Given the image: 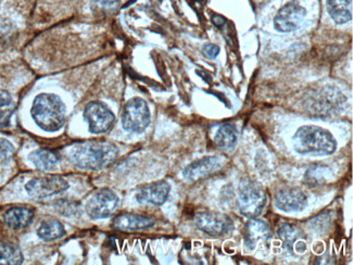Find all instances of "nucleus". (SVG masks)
<instances>
[{
  "label": "nucleus",
  "mask_w": 353,
  "mask_h": 265,
  "mask_svg": "<svg viewBox=\"0 0 353 265\" xmlns=\"http://www.w3.org/2000/svg\"><path fill=\"white\" fill-rule=\"evenodd\" d=\"M120 6V0H92V9L98 13L114 12Z\"/></svg>",
  "instance_id": "nucleus-25"
},
{
  "label": "nucleus",
  "mask_w": 353,
  "mask_h": 265,
  "mask_svg": "<svg viewBox=\"0 0 353 265\" xmlns=\"http://www.w3.org/2000/svg\"><path fill=\"white\" fill-rule=\"evenodd\" d=\"M28 158L36 168L43 171L54 168L60 160L59 155L56 151L49 150V149H39L33 151Z\"/></svg>",
  "instance_id": "nucleus-18"
},
{
  "label": "nucleus",
  "mask_w": 353,
  "mask_h": 265,
  "mask_svg": "<svg viewBox=\"0 0 353 265\" xmlns=\"http://www.w3.org/2000/svg\"><path fill=\"white\" fill-rule=\"evenodd\" d=\"M279 236L281 239L286 244L287 247L290 249L296 247V245H300V238L302 237L301 230L298 227L292 224H283L279 227Z\"/></svg>",
  "instance_id": "nucleus-23"
},
{
  "label": "nucleus",
  "mask_w": 353,
  "mask_h": 265,
  "mask_svg": "<svg viewBox=\"0 0 353 265\" xmlns=\"http://www.w3.org/2000/svg\"><path fill=\"white\" fill-rule=\"evenodd\" d=\"M305 9L296 0H292L277 12L274 26L281 33H290L299 28L305 17Z\"/></svg>",
  "instance_id": "nucleus-9"
},
{
  "label": "nucleus",
  "mask_w": 353,
  "mask_h": 265,
  "mask_svg": "<svg viewBox=\"0 0 353 265\" xmlns=\"http://www.w3.org/2000/svg\"><path fill=\"white\" fill-rule=\"evenodd\" d=\"M65 233L67 232H65L63 224L58 219H47L39 225V230H37L39 237L44 242L59 239V238L63 237Z\"/></svg>",
  "instance_id": "nucleus-19"
},
{
  "label": "nucleus",
  "mask_w": 353,
  "mask_h": 265,
  "mask_svg": "<svg viewBox=\"0 0 353 265\" xmlns=\"http://www.w3.org/2000/svg\"><path fill=\"white\" fill-rule=\"evenodd\" d=\"M213 23L216 26H223L225 24V19L221 16H214L212 18Z\"/></svg>",
  "instance_id": "nucleus-29"
},
{
  "label": "nucleus",
  "mask_w": 353,
  "mask_h": 265,
  "mask_svg": "<svg viewBox=\"0 0 353 265\" xmlns=\"http://www.w3.org/2000/svg\"><path fill=\"white\" fill-rule=\"evenodd\" d=\"M332 170L328 166L318 164V166H311L305 173V181L310 184L325 183L330 176H332Z\"/></svg>",
  "instance_id": "nucleus-24"
},
{
  "label": "nucleus",
  "mask_w": 353,
  "mask_h": 265,
  "mask_svg": "<svg viewBox=\"0 0 353 265\" xmlns=\"http://www.w3.org/2000/svg\"><path fill=\"white\" fill-rule=\"evenodd\" d=\"M23 263V255L16 246L0 242V264L19 265Z\"/></svg>",
  "instance_id": "nucleus-22"
},
{
  "label": "nucleus",
  "mask_w": 353,
  "mask_h": 265,
  "mask_svg": "<svg viewBox=\"0 0 353 265\" xmlns=\"http://www.w3.org/2000/svg\"><path fill=\"white\" fill-rule=\"evenodd\" d=\"M154 223L156 219L154 217L135 215V213H123L115 217L112 226L115 230L136 232V230H148L154 226Z\"/></svg>",
  "instance_id": "nucleus-14"
},
{
  "label": "nucleus",
  "mask_w": 353,
  "mask_h": 265,
  "mask_svg": "<svg viewBox=\"0 0 353 265\" xmlns=\"http://www.w3.org/2000/svg\"><path fill=\"white\" fill-rule=\"evenodd\" d=\"M150 123V110L145 100L132 98L126 102L122 115V125L128 132H143Z\"/></svg>",
  "instance_id": "nucleus-5"
},
{
  "label": "nucleus",
  "mask_w": 353,
  "mask_h": 265,
  "mask_svg": "<svg viewBox=\"0 0 353 265\" xmlns=\"http://www.w3.org/2000/svg\"><path fill=\"white\" fill-rule=\"evenodd\" d=\"M85 120L88 121L90 130L92 134H105L112 128L115 117L105 104L92 101L84 110Z\"/></svg>",
  "instance_id": "nucleus-7"
},
{
  "label": "nucleus",
  "mask_w": 353,
  "mask_h": 265,
  "mask_svg": "<svg viewBox=\"0 0 353 265\" xmlns=\"http://www.w3.org/2000/svg\"><path fill=\"white\" fill-rule=\"evenodd\" d=\"M170 191H171V186L169 183L158 181V183L141 187L136 194V200L139 204L162 206L164 202H167Z\"/></svg>",
  "instance_id": "nucleus-12"
},
{
  "label": "nucleus",
  "mask_w": 353,
  "mask_h": 265,
  "mask_svg": "<svg viewBox=\"0 0 353 265\" xmlns=\"http://www.w3.org/2000/svg\"><path fill=\"white\" fill-rule=\"evenodd\" d=\"M65 155L71 164L86 171H100L108 168L119 157V150L113 144L107 141H84L65 149Z\"/></svg>",
  "instance_id": "nucleus-1"
},
{
  "label": "nucleus",
  "mask_w": 353,
  "mask_h": 265,
  "mask_svg": "<svg viewBox=\"0 0 353 265\" xmlns=\"http://www.w3.org/2000/svg\"><path fill=\"white\" fill-rule=\"evenodd\" d=\"M194 222L200 230L211 236H222L228 234L233 228V221L223 213L203 212L196 215Z\"/></svg>",
  "instance_id": "nucleus-10"
},
{
  "label": "nucleus",
  "mask_w": 353,
  "mask_h": 265,
  "mask_svg": "<svg viewBox=\"0 0 353 265\" xmlns=\"http://www.w3.org/2000/svg\"><path fill=\"white\" fill-rule=\"evenodd\" d=\"M275 206L281 211H301L307 206V196L300 189H284L275 197Z\"/></svg>",
  "instance_id": "nucleus-13"
},
{
  "label": "nucleus",
  "mask_w": 353,
  "mask_h": 265,
  "mask_svg": "<svg viewBox=\"0 0 353 265\" xmlns=\"http://www.w3.org/2000/svg\"><path fill=\"white\" fill-rule=\"evenodd\" d=\"M36 124L46 132L59 130L65 122L67 109L62 100L52 94L39 95L31 109Z\"/></svg>",
  "instance_id": "nucleus-3"
},
{
  "label": "nucleus",
  "mask_w": 353,
  "mask_h": 265,
  "mask_svg": "<svg viewBox=\"0 0 353 265\" xmlns=\"http://www.w3.org/2000/svg\"><path fill=\"white\" fill-rule=\"evenodd\" d=\"M119 202V197L113 191L103 189L90 196L85 204V210L92 219H107L117 211Z\"/></svg>",
  "instance_id": "nucleus-6"
},
{
  "label": "nucleus",
  "mask_w": 353,
  "mask_h": 265,
  "mask_svg": "<svg viewBox=\"0 0 353 265\" xmlns=\"http://www.w3.org/2000/svg\"><path fill=\"white\" fill-rule=\"evenodd\" d=\"M239 139V132L235 126L232 124H224L219 128L214 141L219 148L228 150L235 147Z\"/></svg>",
  "instance_id": "nucleus-20"
},
{
  "label": "nucleus",
  "mask_w": 353,
  "mask_h": 265,
  "mask_svg": "<svg viewBox=\"0 0 353 265\" xmlns=\"http://www.w3.org/2000/svg\"><path fill=\"white\" fill-rule=\"evenodd\" d=\"M14 147L10 141L0 138V164H6L12 158Z\"/></svg>",
  "instance_id": "nucleus-26"
},
{
  "label": "nucleus",
  "mask_w": 353,
  "mask_h": 265,
  "mask_svg": "<svg viewBox=\"0 0 353 265\" xmlns=\"http://www.w3.org/2000/svg\"><path fill=\"white\" fill-rule=\"evenodd\" d=\"M294 149L300 155L327 156L335 153V138L325 128L305 125L296 132L292 139Z\"/></svg>",
  "instance_id": "nucleus-2"
},
{
  "label": "nucleus",
  "mask_w": 353,
  "mask_h": 265,
  "mask_svg": "<svg viewBox=\"0 0 353 265\" xmlns=\"http://www.w3.org/2000/svg\"><path fill=\"white\" fill-rule=\"evenodd\" d=\"M69 188V184L63 177L58 175L43 176L31 179L26 185L28 196L43 199L61 194Z\"/></svg>",
  "instance_id": "nucleus-8"
},
{
  "label": "nucleus",
  "mask_w": 353,
  "mask_h": 265,
  "mask_svg": "<svg viewBox=\"0 0 353 265\" xmlns=\"http://www.w3.org/2000/svg\"><path fill=\"white\" fill-rule=\"evenodd\" d=\"M327 9L337 24L348 23L352 19V0H327Z\"/></svg>",
  "instance_id": "nucleus-17"
},
{
  "label": "nucleus",
  "mask_w": 353,
  "mask_h": 265,
  "mask_svg": "<svg viewBox=\"0 0 353 265\" xmlns=\"http://www.w3.org/2000/svg\"><path fill=\"white\" fill-rule=\"evenodd\" d=\"M266 197L263 189L258 184L243 179L239 187V209L241 215L247 217H258L263 211Z\"/></svg>",
  "instance_id": "nucleus-4"
},
{
  "label": "nucleus",
  "mask_w": 353,
  "mask_h": 265,
  "mask_svg": "<svg viewBox=\"0 0 353 265\" xmlns=\"http://www.w3.org/2000/svg\"><path fill=\"white\" fill-rule=\"evenodd\" d=\"M58 210L61 212L62 215H75L77 213V206L75 204H72V202H67L63 199H61L59 202H58Z\"/></svg>",
  "instance_id": "nucleus-27"
},
{
  "label": "nucleus",
  "mask_w": 353,
  "mask_h": 265,
  "mask_svg": "<svg viewBox=\"0 0 353 265\" xmlns=\"http://www.w3.org/2000/svg\"><path fill=\"white\" fill-rule=\"evenodd\" d=\"M272 238V230L269 224L252 217L245 230V244L249 250L256 249L260 242H268Z\"/></svg>",
  "instance_id": "nucleus-15"
},
{
  "label": "nucleus",
  "mask_w": 353,
  "mask_h": 265,
  "mask_svg": "<svg viewBox=\"0 0 353 265\" xmlns=\"http://www.w3.org/2000/svg\"><path fill=\"white\" fill-rule=\"evenodd\" d=\"M14 109L16 106L11 95L6 90H0V128H8Z\"/></svg>",
  "instance_id": "nucleus-21"
},
{
  "label": "nucleus",
  "mask_w": 353,
  "mask_h": 265,
  "mask_svg": "<svg viewBox=\"0 0 353 265\" xmlns=\"http://www.w3.org/2000/svg\"><path fill=\"white\" fill-rule=\"evenodd\" d=\"M222 166V160L218 157H205L186 166L183 176L186 181H197L219 171Z\"/></svg>",
  "instance_id": "nucleus-11"
},
{
  "label": "nucleus",
  "mask_w": 353,
  "mask_h": 265,
  "mask_svg": "<svg viewBox=\"0 0 353 265\" xmlns=\"http://www.w3.org/2000/svg\"><path fill=\"white\" fill-rule=\"evenodd\" d=\"M34 211L28 208H12L3 215V222L12 230H23L33 222Z\"/></svg>",
  "instance_id": "nucleus-16"
},
{
  "label": "nucleus",
  "mask_w": 353,
  "mask_h": 265,
  "mask_svg": "<svg viewBox=\"0 0 353 265\" xmlns=\"http://www.w3.org/2000/svg\"><path fill=\"white\" fill-rule=\"evenodd\" d=\"M203 51L205 56L208 57V58L214 59L220 54V47L213 45V43H208V45L203 47Z\"/></svg>",
  "instance_id": "nucleus-28"
}]
</instances>
